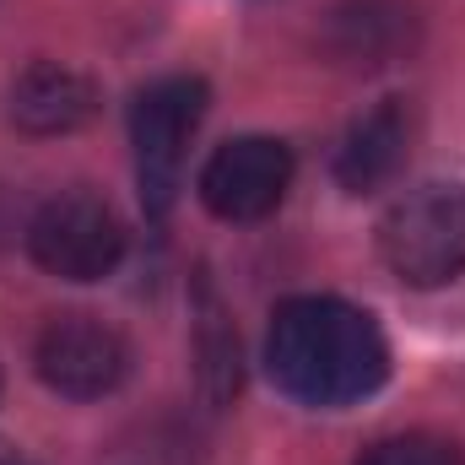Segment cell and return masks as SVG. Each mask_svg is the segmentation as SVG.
Instances as JSON below:
<instances>
[{
    "mask_svg": "<svg viewBox=\"0 0 465 465\" xmlns=\"http://www.w3.org/2000/svg\"><path fill=\"white\" fill-rule=\"evenodd\" d=\"M265 368L282 395L303 406H351L390 373V347L373 314L341 298H292L276 309L265 336Z\"/></svg>",
    "mask_w": 465,
    "mask_h": 465,
    "instance_id": "1",
    "label": "cell"
},
{
    "mask_svg": "<svg viewBox=\"0 0 465 465\" xmlns=\"http://www.w3.org/2000/svg\"><path fill=\"white\" fill-rule=\"evenodd\" d=\"M379 254L406 287H444L465 271V184H417L384 223Z\"/></svg>",
    "mask_w": 465,
    "mask_h": 465,
    "instance_id": "2",
    "label": "cell"
},
{
    "mask_svg": "<svg viewBox=\"0 0 465 465\" xmlns=\"http://www.w3.org/2000/svg\"><path fill=\"white\" fill-rule=\"evenodd\" d=\"M206 114V82L201 76H163L135 93L130 104V146H135V179L152 217H168L184 173L190 135Z\"/></svg>",
    "mask_w": 465,
    "mask_h": 465,
    "instance_id": "3",
    "label": "cell"
},
{
    "mask_svg": "<svg viewBox=\"0 0 465 465\" xmlns=\"http://www.w3.org/2000/svg\"><path fill=\"white\" fill-rule=\"evenodd\" d=\"M124 223L93 190L49 195L27 223V254L60 282H104L124 260Z\"/></svg>",
    "mask_w": 465,
    "mask_h": 465,
    "instance_id": "4",
    "label": "cell"
},
{
    "mask_svg": "<svg viewBox=\"0 0 465 465\" xmlns=\"http://www.w3.org/2000/svg\"><path fill=\"white\" fill-rule=\"evenodd\" d=\"M38 379L65 401H104L130 373V341L93 314H60L33 347Z\"/></svg>",
    "mask_w": 465,
    "mask_h": 465,
    "instance_id": "5",
    "label": "cell"
},
{
    "mask_svg": "<svg viewBox=\"0 0 465 465\" xmlns=\"http://www.w3.org/2000/svg\"><path fill=\"white\" fill-rule=\"evenodd\" d=\"M292 184V152L271 135H238L201 168V201L223 223H260Z\"/></svg>",
    "mask_w": 465,
    "mask_h": 465,
    "instance_id": "6",
    "label": "cell"
},
{
    "mask_svg": "<svg viewBox=\"0 0 465 465\" xmlns=\"http://www.w3.org/2000/svg\"><path fill=\"white\" fill-rule=\"evenodd\" d=\"M320 44L347 71H384L417 49V11L406 0H341Z\"/></svg>",
    "mask_w": 465,
    "mask_h": 465,
    "instance_id": "7",
    "label": "cell"
},
{
    "mask_svg": "<svg viewBox=\"0 0 465 465\" xmlns=\"http://www.w3.org/2000/svg\"><path fill=\"white\" fill-rule=\"evenodd\" d=\"M98 104H104L98 82L71 65H54V60L27 65L11 87V119L27 135H71L98 114Z\"/></svg>",
    "mask_w": 465,
    "mask_h": 465,
    "instance_id": "8",
    "label": "cell"
},
{
    "mask_svg": "<svg viewBox=\"0 0 465 465\" xmlns=\"http://www.w3.org/2000/svg\"><path fill=\"white\" fill-rule=\"evenodd\" d=\"M406 141H411V124H406V109H401L395 98L379 104V109H368V114L341 135L336 179L347 184L351 195L390 184V179L401 173V163H406Z\"/></svg>",
    "mask_w": 465,
    "mask_h": 465,
    "instance_id": "9",
    "label": "cell"
},
{
    "mask_svg": "<svg viewBox=\"0 0 465 465\" xmlns=\"http://www.w3.org/2000/svg\"><path fill=\"white\" fill-rule=\"evenodd\" d=\"M357 465H465V455L450 439H428V433H401V439H384L373 444Z\"/></svg>",
    "mask_w": 465,
    "mask_h": 465,
    "instance_id": "10",
    "label": "cell"
}]
</instances>
